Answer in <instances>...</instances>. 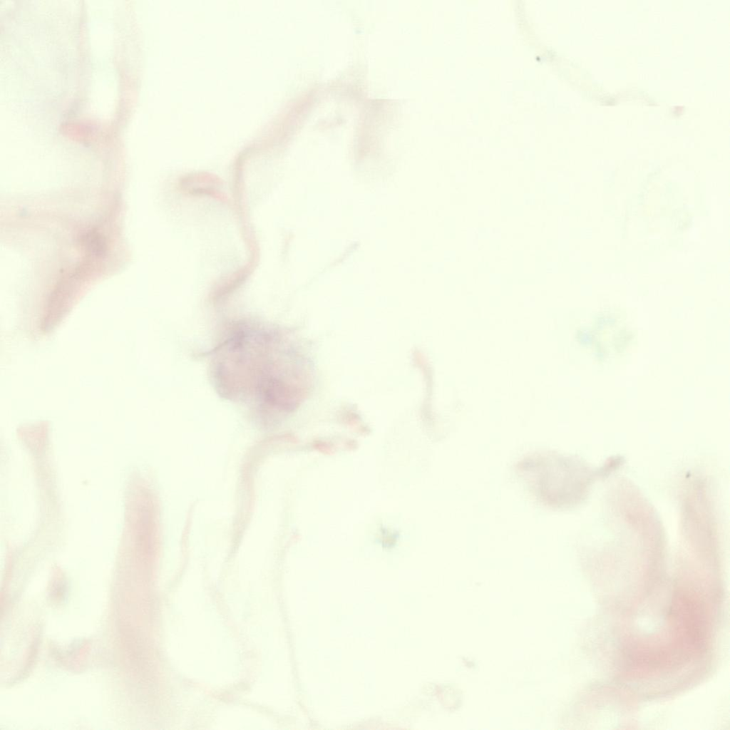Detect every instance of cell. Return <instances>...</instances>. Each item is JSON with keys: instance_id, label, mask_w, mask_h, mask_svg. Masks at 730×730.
<instances>
[{"instance_id": "obj_1", "label": "cell", "mask_w": 730, "mask_h": 730, "mask_svg": "<svg viewBox=\"0 0 730 730\" xmlns=\"http://www.w3.org/2000/svg\"><path fill=\"white\" fill-rule=\"evenodd\" d=\"M578 465L568 456L538 452L520 459L515 470L536 500L550 508L562 509L579 499L582 482Z\"/></svg>"}]
</instances>
